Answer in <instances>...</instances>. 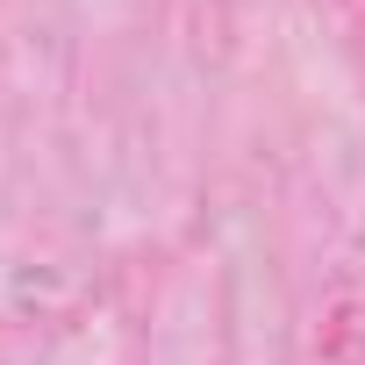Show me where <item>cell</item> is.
<instances>
[]
</instances>
